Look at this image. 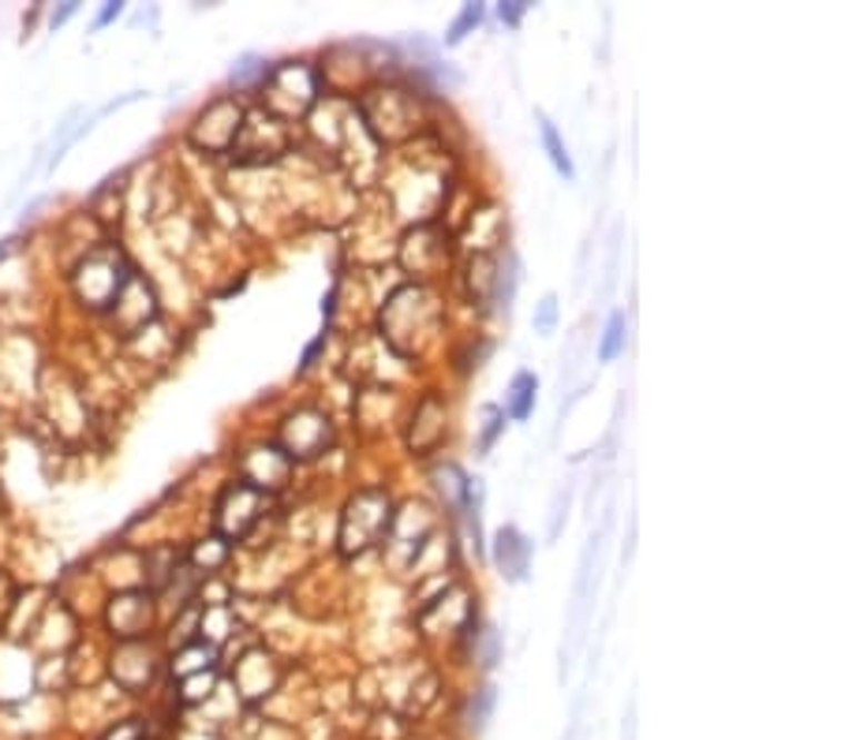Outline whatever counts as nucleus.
<instances>
[{
  "mask_svg": "<svg viewBox=\"0 0 841 740\" xmlns=\"http://www.w3.org/2000/svg\"><path fill=\"white\" fill-rule=\"evenodd\" d=\"M539 136H542V147H547V153H550L553 169H558L565 180L577 177V169H572V158H569V150H565V142H561L558 128H553V123H550L547 117H539Z\"/></svg>",
  "mask_w": 841,
  "mask_h": 740,
  "instance_id": "6",
  "label": "nucleus"
},
{
  "mask_svg": "<svg viewBox=\"0 0 841 740\" xmlns=\"http://www.w3.org/2000/svg\"><path fill=\"white\" fill-rule=\"evenodd\" d=\"M393 528V501L382 487H363L352 501L344 506L341 517V553L344 558H359L371 547L386 539Z\"/></svg>",
  "mask_w": 841,
  "mask_h": 740,
  "instance_id": "1",
  "label": "nucleus"
},
{
  "mask_svg": "<svg viewBox=\"0 0 841 740\" xmlns=\"http://www.w3.org/2000/svg\"><path fill=\"white\" fill-rule=\"evenodd\" d=\"M621 352H624V314L613 311L607 322V333H602V344H599V363H613Z\"/></svg>",
  "mask_w": 841,
  "mask_h": 740,
  "instance_id": "7",
  "label": "nucleus"
},
{
  "mask_svg": "<svg viewBox=\"0 0 841 740\" xmlns=\"http://www.w3.org/2000/svg\"><path fill=\"white\" fill-rule=\"evenodd\" d=\"M483 416H487V427H483V438H479V452H490V446H494V438L501 434V427H505V411L490 404V408L483 411Z\"/></svg>",
  "mask_w": 841,
  "mask_h": 740,
  "instance_id": "9",
  "label": "nucleus"
},
{
  "mask_svg": "<svg viewBox=\"0 0 841 740\" xmlns=\"http://www.w3.org/2000/svg\"><path fill=\"white\" fill-rule=\"evenodd\" d=\"M535 393H539V378L531 374V370H520L517 378H512L509 386V397H505V411L517 423H524L531 416V408H535Z\"/></svg>",
  "mask_w": 841,
  "mask_h": 740,
  "instance_id": "5",
  "label": "nucleus"
},
{
  "mask_svg": "<svg viewBox=\"0 0 841 740\" xmlns=\"http://www.w3.org/2000/svg\"><path fill=\"white\" fill-rule=\"evenodd\" d=\"M494 542H498L494 561H498L501 576H505L509 583H524L528 580V564H531V542L517 528H501Z\"/></svg>",
  "mask_w": 841,
  "mask_h": 740,
  "instance_id": "4",
  "label": "nucleus"
},
{
  "mask_svg": "<svg viewBox=\"0 0 841 740\" xmlns=\"http://www.w3.org/2000/svg\"><path fill=\"white\" fill-rule=\"evenodd\" d=\"M524 12H528V4H520V0H517V4H501L498 8V16L505 19V23H512V27L520 23V16H524Z\"/></svg>",
  "mask_w": 841,
  "mask_h": 740,
  "instance_id": "12",
  "label": "nucleus"
},
{
  "mask_svg": "<svg viewBox=\"0 0 841 740\" xmlns=\"http://www.w3.org/2000/svg\"><path fill=\"white\" fill-rule=\"evenodd\" d=\"M120 12H124V4H106V8H101V16L94 19V27H106V23H112V19H117Z\"/></svg>",
  "mask_w": 841,
  "mask_h": 740,
  "instance_id": "13",
  "label": "nucleus"
},
{
  "mask_svg": "<svg viewBox=\"0 0 841 740\" xmlns=\"http://www.w3.org/2000/svg\"><path fill=\"white\" fill-rule=\"evenodd\" d=\"M445 438V404L434 393H427L419 400L416 416H412V434H408V446H412L416 457H427L438 441Z\"/></svg>",
  "mask_w": 841,
  "mask_h": 740,
  "instance_id": "3",
  "label": "nucleus"
},
{
  "mask_svg": "<svg viewBox=\"0 0 841 740\" xmlns=\"http://www.w3.org/2000/svg\"><path fill=\"white\" fill-rule=\"evenodd\" d=\"M277 438H281L277 441V449H281L289 460H311L330 446V438H333L330 416H322L318 408H300L284 419Z\"/></svg>",
  "mask_w": 841,
  "mask_h": 740,
  "instance_id": "2",
  "label": "nucleus"
},
{
  "mask_svg": "<svg viewBox=\"0 0 841 740\" xmlns=\"http://www.w3.org/2000/svg\"><path fill=\"white\" fill-rule=\"evenodd\" d=\"M76 12H79V4H64V8H60V12H53V27L68 23V19L76 16Z\"/></svg>",
  "mask_w": 841,
  "mask_h": 740,
  "instance_id": "14",
  "label": "nucleus"
},
{
  "mask_svg": "<svg viewBox=\"0 0 841 740\" xmlns=\"http://www.w3.org/2000/svg\"><path fill=\"white\" fill-rule=\"evenodd\" d=\"M479 19H483V4H464V12H460V19L453 27H449V34H445V41L449 46H457V41H464V34L471 27H479Z\"/></svg>",
  "mask_w": 841,
  "mask_h": 740,
  "instance_id": "8",
  "label": "nucleus"
},
{
  "mask_svg": "<svg viewBox=\"0 0 841 740\" xmlns=\"http://www.w3.org/2000/svg\"><path fill=\"white\" fill-rule=\"evenodd\" d=\"M553 322H558V300H553V296H542V303L535 311V329L539 333H553Z\"/></svg>",
  "mask_w": 841,
  "mask_h": 740,
  "instance_id": "10",
  "label": "nucleus"
},
{
  "mask_svg": "<svg viewBox=\"0 0 841 740\" xmlns=\"http://www.w3.org/2000/svg\"><path fill=\"white\" fill-rule=\"evenodd\" d=\"M490 707H494V688H483L479 703H471V726H483L490 718Z\"/></svg>",
  "mask_w": 841,
  "mask_h": 740,
  "instance_id": "11",
  "label": "nucleus"
},
{
  "mask_svg": "<svg viewBox=\"0 0 841 740\" xmlns=\"http://www.w3.org/2000/svg\"><path fill=\"white\" fill-rule=\"evenodd\" d=\"M4 254H8V243H0V259H4Z\"/></svg>",
  "mask_w": 841,
  "mask_h": 740,
  "instance_id": "15",
  "label": "nucleus"
}]
</instances>
